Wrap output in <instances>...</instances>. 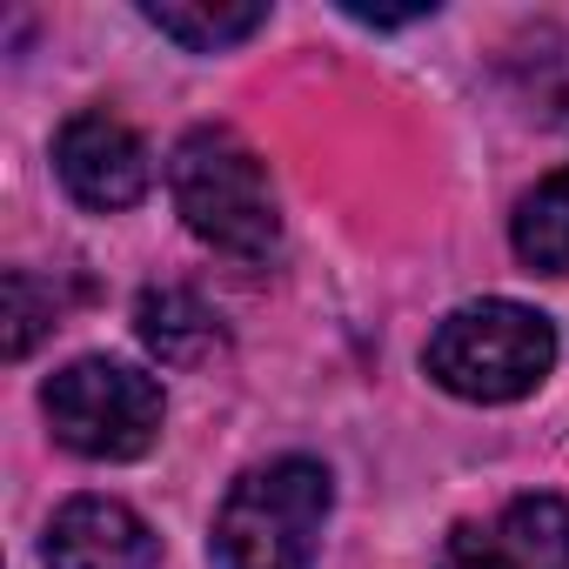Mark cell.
I'll use <instances>...</instances> for the list:
<instances>
[{
  "instance_id": "cell-1",
  "label": "cell",
  "mask_w": 569,
  "mask_h": 569,
  "mask_svg": "<svg viewBox=\"0 0 569 569\" xmlns=\"http://www.w3.org/2000/svg\"><path fill=\"white\" fill-rule=\"evenodd\" d=\"M329 502V469L309 456L248 469L214 509V569H309Z\"/></svg>"
},
{
  "instance_id": "cell-2",
  "label": "cell",
  "mask_w": 569,
  "mask_h": 569,
  "mask_svg": "<svg viewBox=\"0 0 569 569\" xmlns=\"http://www.w3.org/2000/svg\"><path fill=\"white\" fill-rule=\"evenodd\" d=\"M168 188H174L181 221L234 261H261L281 234L268 168L234 128H194L168 161Z\"/></svg>"
},
{
  "instance_id": "cell-3",
  "label": "cell",
  "mask_w": 569,
  "mask_h": 569,
  "mask_svg": "<svg viewBox=\"0 0 569 569\" xmlns=\"http://www.w3.org/2000/svg\"><path fill=\"white\" fill-rule=\"evenodd\" d=\"M556 362L549 316L522 302H469L429 336V376L462 402H516Z\"/></svg>"
},
{
  "instance_id": "cell-4",
  "label": "cell",
  "mask_w": 569,
  "mask_h": 569,
  "mask_svg": "<svg viewBox=\"0 0 569 569\" xmlns=\"http://www.w3.org/2000/svg\"><path fill=\"white\" fill-rule=\"evenodd\" d=\"M41 409H48L54 436L74 456H88V462H134L161 436V389H154V376H141L128 362H108V356L68 362L41 389Z\"/></svg>"
},
{
  "instance_id": "cell-5",
  "label": "cell",
  "mask_w": 569,
  "mask_h": 569,
  "mask_svg": "<svg viewBox=\"0 0 569 569\" xmlns=\"http://www.w3.org/2000/svg\"><path fill=\"white\" fill-rule=\"evenodd\" d=\"M54 168H61L68 194H74L81 208H101V214L134 208V201L148 194V148H141V134H134L128 121L101 114V108L74 114V121L54 134Z\"/></svg>"
},
{
  "instance_id": "cell-6",
  "label": "cell",
  "mask_w": 569,
  "mask_h": 569,
  "mask_svg": "<svg viewBox=\"0 0 569 569\" xmlns=\"http://www.w3.org/2000/svg\"><path fill=\"white\" fill-rule=\"evenodd\" d=\"M436 569H569V502L516 496L489 522H462Z\"/></svg>"
},
{
  "instance_id": "cell-7",
  "label": "cell",
  "mask_w": 569,
  "mask_h": 569,
  "mask_svg": "<svg viewBox=\"0 0 569 569\" xmlns=\"http://www.w3.org/2000/svg\"><path fill=\"white\" fill-rule=\"evenodd\" d=\"M48 569H161V542L128 502L74 496L48 522Z\"/></svg>"
},
{
  "instance_id": "cell-8",
  "label": "cell",
  "mask_w": 569,
  "mask_h": 569,
  "mask_svg": "<svg viewBox=\"0 0 569 569\" xmlns=\"http://www.w3.org/2000/svg\"><path fill=\"white\" fill-rule=\"evenodd\" d=\"M134 329H141V342H148L168 369H194V362L221 356V322H214V309H208L201 296H188V289H148L141 309H134Z\"/></svg>"
},
{
  "instance_id": "cell-9",
  "label": "cell",
  "mask_w": 569,
  "mask_h": 569,
  "mask_svg": "<svg viewBox=\"0 0 569 569\" xmlns=\"http://www.w3.org/2000/svg\"><path fill=\"white\" fill-rule=\"evenodd\" d=\"M509 234H516V254H522L536 274H569V168L522 194Z\"/></svg>"
},
{
  "instance_id": "cell-10",
  "label": "cell",
  "mask_w": 569,
  "mask_h": 569,
  "mask_svg": "<svg viewBox=\"0 0 569 569\" xmlns=\"http://www.w3.org/2000/svg\"><path fill=\"white\" fill-rule=\"evenodd\" d=\"M141 14H148V28H161L188 54H221V48L248 41L268 21V8H181V0H154V8H141Z\"/></svg>"
},
{
  "instance_id": "cell-11",
  "label": "cell",
  "mask_w": 569,
  "mask_h": 569,
  "mask_svg": "<svg viewBox=\"0 0 569 569\" xmlns=\"http://www.w3.org/2000/svg\"><path fill=\"white\" fill-rule=\"evenodd\" d=\"M54 316H61V289L41 281V274H28V268H14L8 274V356L21 362L54 329Z\"/></svg>"
}]
</instances>
